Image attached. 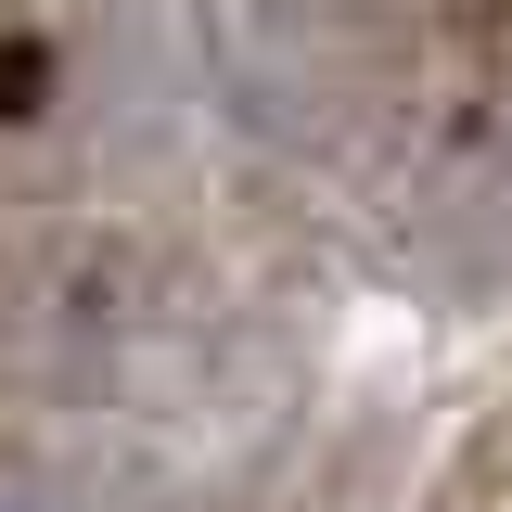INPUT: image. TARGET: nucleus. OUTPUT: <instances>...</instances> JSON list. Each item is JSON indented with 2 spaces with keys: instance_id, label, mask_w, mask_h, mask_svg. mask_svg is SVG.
<instances>
[{
  "instance_id": "2",
  "label": "nucleus",
  "mask_w": 512,
  "mask_h": 512,
  "mask_svg": "<svg viewBox=\"0 0 512 512\" xmlns=\"http://www.w3.org/2000/svg\"><path fill=\"white\" fill-rule=\"evenodd\" d=\"M474 13H487V26H512V0H474Z\"/></svg>"
},
{
  "instance_id": "1",
  "label": "nucleus",
  "mask_w": 512,
  "mask_h": 512,
  "mask_svg": "<svg viewBox=\"0 0 512 512\" xmlns=\"http://www.w3.org/2000/svg\"><path fill=\"white\" fill-rule=\"evenodd\" d=\"M0 512H52V500H39V487H26V474H0Z\"/></svg>"
}]
</instances>
